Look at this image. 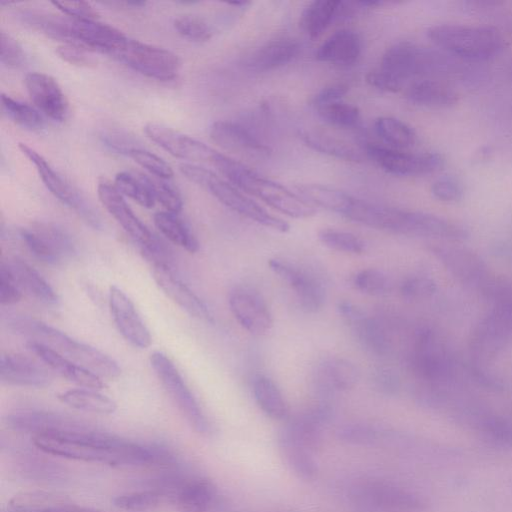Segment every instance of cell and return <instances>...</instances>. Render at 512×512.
<instances>
[{
	"label": "cell",
	"mask_w": 512,
	"mask_h": 512,
	"mask_svg": "<svg viewBox=\"0 0 512 512\" xmlns=\"http://www.w3.org/2000/svg\"><path fill=\"white\" fill-rule=\"evenodd\" d=\"M32 441L46 454L115 467L151 466L173 461V455L161 445L125 439L86 424L36 434Z\"/></svg>",
	"instance_id": "obj_1"
},
{
	"label": "cell",
	"mask_w": 512,
	"mask_h": 512,
	"mask_svg": "<svg viewBox=\"0 0 512 512\" xmlns=\"http://www.w3.org/2000/svg\"><path fill=\"white\" fill-rule=\"evenodd\" d=\"M453 69L450 56L402 41L384 52L379 66L367 73L366 82L385 92H398L414 80L449 74Z\"/></svg>",
	"instance_id": "obj_2"
},
{
	"label": "cell",
	"mask_w": 512,
	"mask_h": 512,
	"mask_svg": "<svg viewBox=\"0 0 512 512\" xmlns=\"http://www.w3.org/2000/svg\"><path fill=\"white\" fill-rule=\"evenodd\" d=\"M8 328L29 341L41 343L67 359L87 368L100 377L117 378L121 369L118 363L98 349L73 339L64 332L30 317H13Z\"/></svg>",
	"instance_id": "obj_3"
},
{
	"label": "cell",
	"mask_w": 512,
	"mask_h": 512,
	"mask_svg": "<svg viewBox=\"0 0 512 512\" xmlns=\"http://www.w3.org/2000/svg\"><path fill=\"white\" fill-rule=\"evenodd\" d=\"M427 36L446 54L472 62L494 58L504 48L501 32L492 26L439 24Z\"/></svg>",
	"instance_id": "obj_4"
},
{
	"label": "cell",
	"mask_w": 512,
	"mask_h": 512,
	"mask_svg": "<svg viewBox=\"0 0 512 512\" xmlns=\"http://www.w3.org/2000/svg\"><path fill=\"white\" fill-rule=\"evenodd\" d=\"M179 169L188 180L206 189L219 202L234 212L279 232H287L290 229L285 220L269 213L213 171L194 163H182L179 165Z\"/></svg>",
	"instance_id": "obj_5"
},
{
	"label": "cell",
	"mask_w": 512,
	"mask_h": 512,
	"mask_svg": "<svg viewBox=\"0 0 512 512\" xmlns=\"http://www.w3.org/2000/svg\"><path fill=\"white\" fill-rule=\"evenodd\" d=\"M236 188L252 194L277 211L296 219L316 213L315 206L286 186L266 178L244 165L232 180Z\"/></svg>",
	"instance_id": "obj_6"
},
{
	"label": "cell",
	"mask_w": 512,
	"mask_h": 512,
	"mask_svg": "<svg viewBox=\"0 0 512 512\" xmlns=\"http://www.w3.org/2000/svg\"><path fill=\"white\" fill-rule=\"evenodd\" d=\"M150 364L161 385L191 427L200 434H210L212 425L209 419L170 358L162 352H154L150 356Z\"/></svg>",
	"instance_id": "obj_7"
},
{
	"label": "cell",
	"mask_w": 512,
	"mask_h": 512,
	"mask_svg": "<svg viewBox=\"0 0 512 512\" xmlns=\"http://www.w3.org/2000/svg\"><path fill=\"white\" fill-rule=\"evenodd\" d=\"M19 149L35 166L42 182L57 199L73 210L87 225L95 230L102 229L100 215L75 186L30 146L19 143Z\"/></svg>",
	"instance_id": "obj_8"
},
{
	"label": "cell",
	"mask_w": 512,
	"mask_h": 512,
	"mask_svg": "<svg viewBox=\"0 0 512 512\" xmlns=\"http://www.w3.org/2000/svg\"><path fill=\"white\" fill-rule=\"evenodd\" d=\"M112 56L134 71L161 81L174 79L181 67L180 58L174 52L129 38Z\"/></svg>",
	"instance_id": "obj_9"
},
{
	"label": "cell",
	"mask_w": 512,
	"mask_h": 512,
	"mask_svg": "<svg viewBox=\"0 0 512 512\" xmlns=\"http://www.w3.org/2000/svg\"><path fill=\"white\" fill-rule=\"evenodd\" d=\"M364 149L376 165L396 176L426 175L439 170L444 164L442 155L434 152L412 153L378 143H367Z\"/></svg>",
	"instance_id": "obj_10"
},
{
	"label": "cell",
	"mask_w": 512,
	"mask_h": 512,
	"mask_svg": "<svg viewBox=\"0 0 512 512\" xmlns=\"http://www.w3.org/2000/svg\"><path fill=\"white\" fill-rule=\"evenodd\" d=\"M20 237L29 251L47 264H61L75 254L70 234L54 223H33L20 231Z\"/></svg>",
	"instance_id": "obj_11"
},
{
	"label": "cell",
	"mask_w": 512,
	"mask_h": 512,
	"mask_svg": "<svg viewBox=\"0 0 512 512\" xmlns=\"http://www.w3.org/2000/svg\"><path fill=\"white\" fill-rule=\"evenodd\" d=\"M411 367L418 378L440 383L453 375V362L438 336L431 330H421L414 343Z\"/></svg>",
	"instance_id": "obj_12"
},
{
	"label": "cell",
	"mask_w": 512,
	"mask_h": 512,
	"mask_svg": "<svg viewBox=\"0 0 512 512\" xmlns=\"http://www.w3.org/2000/svg\"><path fill=\"white\" fill-rule=\"evenodd\" d=\"M353 501L375 512H412L421 509L422 502L414 494L383 481H367L356 485Z\"/></svg>",
	"instance_id": "obj_13"
},
{
	"label": "cell",
	"mask_w": 512,
	"mask_h": 512,
	"mask_svg": "<svg viewBox=\"0 0 512 512\" xmlns=\"http://www.w3.org/2000/svg\"><path fill=\"white\" fill-rule=\"evenodd\" d=\"M157 490L182 512H208L218 498L214 484L202 477H171Z\"/></svg>",
	"instance_id": "obj_14"
},
{
	"label": "cell",
	"mask_w": 512,
	"mask_h": 512,
	"mask_svg": "<svg viewBox=\"0 0 512 512\" xmlns=\"http://www.w3.org/2000/svg\"><path fill=\"white\" fill-rule=\"evenodd\" d=\"M97 191L102 205L133 241L139 245L140 251L154 248L161 242L135 215L114 183L106 178H101L98 181Z\"/></svg>",
	"instance_id": "obj_15"
},
{
	"label": "cell",
	"mask_w": 512,
	"mask_h": 512,
	"mask_svg": "<svg viewBox=\"0 0 512 512\" xmlns=\"http://www.w3.org/2000/svg\"><path fill=\"white\" fill-rule=\"evenodd\" d=\"M268 265L284 283L294 290L303 311L315 313L322 309L326 301V290L320 279L283 259L271 258Z\"/></svg>",
	"instance_id": "obj_16"
},
{
	"label": "cell",
	"mask_w": 512,
	"mask_h": 512,
	"mask_svg": "<svg viewBox=\"0 0 512 512\" xmlns=\"http://www.w3.org/2000/svg\"><path fill=\"white\" fill-rule=\"evenodd\" d=\"M229 307L238 323L254 336L266 335L273 317L264 298L251 287L240 286L231 291Z\"/></svg>",
	"instance_id": "obj_17"
},
{
	"label": "cell",
	"mask_w": 512,
	"mask_h": 512,
	"mask_svg": "<svg viewBox=\"0 0 512 512\" xmlns=\"http://www.w3.org/2000/svg\"><path fill=\"white\" fill-rule=\"evenodd\" d=\"M147 137L174 157L211 163L216 152L205 143L159 123H147L144 127Z\"/></svg>",
	"instance_id": "obj_18"
},
{
	"label": "cell",
	"mask_w": 512,
	"mask_h": 512,
	"mask_svg": "<svg viewBox=\"0 0 512 512\" xmlns=\"http://www.w3.org/2000/svg\"><path fill=\"white\" fill-rule=\"evenodd\" d=\"M109 308L118 331L127 342L140 349H146L151 345L149 329L133 302L117 286H111L109 289Z\"/></svg>",
	"instance_id": "obj_19"
},
{
	"label": "cell",
	"mask_w": 512,
	"mask_h": 512,
	"mask_svg": "<svg viewBox=\"0 0 512 512\" xmlns=\"http://www.w3.org/2000/svg\"><path fill=\"white\" fill-rule=\"evenodd\" d=\"M431 251L464 284L482 290L492 278L484 261L468 249L433 246Z\"/></svg>",
	"instance_id": "obj_20"
},
{
	"label": "cell",
	"mask_w": 512,
	"mask_h": 512,
	"mask_svg": "<svg viewBox=\"0 0 512 512\" xmlns=\"http://www.w3.org/2000/svg\"><path fill=\"white\" fill-rule=\"evenodd\" d=\"M512 337V319L492 310L475 328L470 340L474 356L486 360L495 356Z\"/></svg>",
	"instance_id": "obj_21"
},
{
	"label": "cell",
	"mask_w": 512,
	"mask_h": 512,
	"mask_svg": "<svg viewBox=\"0 0 512 512\" xmlns=\"http://www.w3.org/2000/svg\"><path fill=\"white\" fill-rule=\"evenodd\" d=\"M27 92L44 115L55 121H63L68 115L69 105L58 82L50 75L32 72L25 77Z\"/></svg>",
	"instance_id": "obj_22"
},
{
	"label": "cell",
	"mask_w": 512,
	"mask_h": 512,
	"mask_svg": "<svg viewBox=\"0 0 512 512\" xmlns=\"http://www.w3.org/2000/svg\"><path fill=\"white\" fill-rule=\"evenodd\" d=\"M153 278L167 297L188 314L206 322L214 321L207 305L182 282L172 266H153Z\"/></svg>",
	"instance_id": "obj_23"
},
{
	"label": "cell",
	"mask_w": 512,
	"mask_h": 512,
	"mask_svg": "<svg viewBox=\"0 0 512 512\" xmlns=\"http://www.w3.org/2000/svg\"><path fill=\"white\" fill-rule=\"evenodd\" d=\"M210 137L223 149L251 157L268 154L269 148L243 124L234 121H216L210 127Z\"/></svg>",
	"instance_id": "obj_24"
},
{
	"label": "cell",
	"mask_w": 512,
	"mask_h": 512,
	"mask_svg": "<svg viewBox=\"0 0 512 512\" xmlns=\"http://www.w3.org/2000/svg\"><path fill=\"white\" fill-rule=\"evenodd\" d=\"M360 378L357 366L341 357L321 361L314 372V384L321 395L348 391L354 388Z\"/></svg>",
	"instance_id": "obj_25"
},
{
	"label": "cell",
	"mask_w": 512,
	"mask_h": 512,
	"mask_svg": "<svg viewBox=\"0 0 512 512\" xmlns=\"http://www.w3.org/2000/svg\"><path fill=\"white\" fill-rule=\"evenodd\" d=\"M26 347L52 370L78 386L94 390L105 386L100 376L41 343L28 341Z\"/></svg>",
	"instance_id": "obj_26"
},
{
	"label": "cell",
	"mask_w": 512,
	"mask_h": 512,
	"mask_svg": "<svg viewBox=\"0 0 512 512\" xmlns=\"http://www.w3.org/2000/svg\"><path fill=\"white\" fill-rule=\"evenodd\" d=\"M0 379L8 385L42 388L51 383L52 376L27 356L4 354L0 360Z\"/></svg>",
	"instance_id": "obj_27"
},
{
	"label": "cell",
	"mask_w": 512,
	"mask_h": 512,
	"mask_svg": "<svg viewBox=\"0 0 512 512\" xmlns=\"http://www.w3.org/2000/svg\"><path fill=\"white\" fill-rule=\"evenodd\" d=\"M405 94L413 104L428 108H449L459 99L449 84L437 78L414 80L406 87Z\"/></svg>",
	"instance_id": "obj_28"
},
{
	"label": "cell",
	"mask_w": 512,
	"mask_h": 512,
	"mask_svg": "<svg viewBox=\"0 0 512 512\" xmlns=\"http://www.w3.org/2000/svg\"><path fill=\"white\" fill-rule=\"evenodd\" d=\"M300 51L301 45L294 39L273 40L253 52L245 66L254 72L275 70L293 61Z\"/></svg>",
	"instance_id": "obj_29"
},
{
	"label": "cell",
	"mask_w": 512,
	"mask_h": 512,
	"mask_svg": "<svg viewBox=\"0 0 512 512\" xmlns=\"http://www.w3.org/2000/svg\"><path fill=\"white\" fill-rule=\"evenodd\" d=\"M361 48V39L356 32L341 29L330 35L318 47L315 56L321 62L347 66L357 61Z\"/></svg>",
	"instance_id": "obj_30"
},
{
	"label": "cell",
	"mask_w": 512,
	"mask_h": 512,
	"mask_svg": "<svg viewBox=\"0 0 512 512\" xmlns=\"http://www.w3.org/2000/svg\"><path fill=\"white\" fill-rule=\"evenodd\" d=\"M7 425L14 430L33 433L76 428L84 423L64 415L46 411H20L7 416Z\"/></svg>",
	"instance_id": "obj_31"
},
{
	"label": "cell",
	"mask_w": 512,
	"mask_h": 512,
	"mask_svg": "<svg viewBox=\"0 0 512 512\" xmlns=\"http://www.w3.org/2000/svg\"><path fill=\"white\" fill-rule=\"evenodd\" d=\"M3 263L12 274L22 292H26L44 304H57V294L50 284L33 267L18 257H13Z\"/></svg>",
	"instance_id": "obj_32"
},
{
	"label": "cell",
	"mask_w": 512,
	"mask_h": 512,
	"mask_svg": "<svg viewBox=\"0 0 512 512\" xmlns=\"http://www.w3.org/2000/svg\"><path fill=\"white\" fill-rule=\"evenodd\" d=\"M341 17H344L343 1L315 0L303 10L300 16V26L307 36L316 39Z\"/></svg>",
	"instance_id": "obj_33"
},
{
	"label": "cell",
	"mask_w": 512,
	"mask_h": 512,
	"mask_svg": "<svg viewBox=\"0 0 512 512\" xmlns=\"http://www.w3.org/2000/svg\"><path fill=\"white\" fill-rule=\"evenodd\" d=\"M4 512H102L96 509L44 494H24L14 497Z\"/></svg>",
	"instance_id": "obj_34"
},
{
	"label": "cell",
	"mask_w": 512,
	"mask_h": 512,
	"mask_svg": "<svg viewBox=\"0 0 512 512\" xmlns=\"http://www.w3.org/2000/svg\"><path fill=\"white\" fill-rule=\"evenodd\" d=\"M348 326L360 345L369 353L384 356L390 350V340L385 327L375 318L363 312Z\"/></svg>",
	"instance_id": "obj_35"
},
{
	"label": "cell",
	"mask_w": 512,
	"mask_h": 512,
	"mask_svg": "<svg viewBox=\"0 0 512 512\" xmlns=\"http://www.w3.org/2000/svg\"><path fill=\"white\" fill-rule=\"evenodd\" d=\"M252 392L256 403L267 416L274 420L289 418V406L272 379L257 375L253 379Z\"/></svg>",
	"instance_id": "obj_36"
},
{
	"label": "cell",
	"mask_w": 512,
	"mask_h": 512,
	"mask_svg": "<svg viewBox=\"0 0 512 512\" xmlns=\"http://www.w3.org/2000/svg\"><path fill=\"white\" fill-rule=\"evenodd\" d=\"M296 190L306 201L313 206H319L329 211L345 214L353 196L330 186L321 184H298Z\"/></svg>",
	"instance_id": "obj_37"
},
{
	"label": "cell",
	"mask_w": 512,
	"mask_h": 512,
	"mask_svg": "<svg viewBox=\"0 0 512 512\" xmlns=\"http://www.w3.org/2000/svg\"><path fill=\"white\" fill-rule=\"evenodd\" d=\"M116 189L145 208L156 203L153 178L136 171H121L114 178Z\"/></svg>",
	"instance_id": "obj_38"
},
{
	"label": "cell",
	"mask_w": 512,
	"mask_h": 512,
	"mask_svg": "<svg viewBox=\"0 0 512 512\" xmlns=\"http://www.w3.org/2000/svg\"><path fill=\"white\" fill-rule=\"evenodd\" d=\"M58 399L71 408L95 414L108 415L117 409L112 398L94 389H70L59 393Z\"/></svg>",
	"instance_id": "obj_39"
},
{
	"label": "cell",
	"mask_w": 512,
	"mask_h": 512,
	"mask_svg": "<svg viewBox=\"0 0 512 512\" xmlns=\"http://www.w3.org/2000/svg\"><path fill=\"white\" fill-rule=\"evenodd\" d=\"M279 448L285 461L299 478L311 480L318 472L314 452L282 434H279Z\"/></svg>",
	"instance_id": "obj_40"
},
{
	"label": "cell",
	"mask_w": 512,
	"mask_h": 512,
	"mask_svg": "<svg viewBox=\"0 0 512 512\" xmlns=\"http://www.w3.org/2000/svg\"><path fill=\"white\" fill-rule=\"evenodd\" d=\"M158 230L172 243L189 253L199 250V242L190 227L176 213L161 211L154 215Z\"/></svg>",
	"instance_id": "obj_41"
},
{
	"label": "cell",
	"mask_w": 512,
	"mask_h": 512,
	"mask_svg": "<svg viewBox=\"0 0 512 512\" xmlns=\"http://www.w3.org/2000/svg\"><path fill=\"white\" fill-rule=\"evenodd\" d=\"M374 131L385 146L407 150L414 146L416 134L404 121L390 116H382L374 121Z\"/></svg>",
	"instance_id": "obj_42"
},
{
	"label": "cell",
	"mask_w": 512,
	"mask_h": 512,
	"mask_svg": "<svg viewBox=\"0 0 512 512\" xmlns=\"http://www.w3.org/2000/svg\"><path fill=\"white\" fill-rule=\"evenodd\" d=\"M301 138L307 146L320 153L345 161L359 162L362 160L360 151L333 136L315 131H302Z\"/></svg>",
	"instance_id": "obj_43"
},
{
	"label": "cell",
	"mask_w": 512,
	"mask_h": 512,
	"mask_svg": "<svg viewBox=\"0 0 512 512\" xmlns=\"http://www.w3.org/2000/svg\"><path fill=\"white\" fill-rule=\"evenodd\" d=\"M3 113L18 126L35 131L44 126V120L37 109L8 95H1Z\"/></svg>",
	"instance_id": "obj_44"
},
{
	"label": "cell",
	"mask_w": 512,
	"mask_h": 512,
	"mask_svg": "<svg viewBox=\"0 0 512 512\" xmlns=\"http://www.w3.org/2000/svg\"><path fill=\"white\" fill-rule=\"evenodd\" d=\"M315 109L324 122L338 128H354L360 122L359 109L342 100L321 105Z\"/></svg>",
	"instance_id": "obj_45"
},
{
	"label": "cell",
	"mask_w": 512,
	"mask_h": 512,
	"mask_svg": "<svg viewBox=\"0 0 512 512\" xmlns=\"http://www.w3.org/2000/svg\"><path fill=\"white\" fill-rule=\"evenodd\" d=\"M319 241L327 248L347 254H362L366 250L365 242L357 235L337 230L322 229L318 232Z\"/></svg>",
	"instance_id": "obj_46"
},
{
	"label": "cell",
	"mask_w": 512,
	"mask_h": 512,
	"mask_svg": "<svg viewBox=\"0 0 512 512\" xmlns=\"http://www.w3.org/2000/svg\"><path fill=\"white\" fill-rule=\"evenodd\" d=\"M164 499L157 489L132 491L113 498V505L130 512H145L156 508Z\"/></svg>",
	"instance_id": "obj_47"
},
{
	"label": "cell",
	"mask_w": 512,
	"mask_h": 512,
	"mask_svg": "<svg viewBox=\"0 0 512 512\" xmlns=\"http://www.w3.org/2000/svg\"><path fill=\"white\" fill-rule=\"evenodd\" d=\"M351 283L356 290L370 296H382L391 290L388 276L376 268L358 271L352 277Z\"/></svg>",
	"instance_id": "obj_48"
},
{
	"label": "cell",
	"mask_w": 512,
	"mask_h": 512,
	"mask_svg": "<svg viewBox=\"0 0 512 512\" xmlns=\"http://www.w3.org/2000/svg\"><path fill=\"white\" fill-rule=\"evenodd\" d=\"M176 31L184 38L204 42L211 38L212 30L205 20L198 16L184 14L174 19Z\"/></svg>",
	"instance_id": "obj_49"
},
{
	"label": "cell",
	"mask_w": 512,
	"mask_h": 512,
	"mask_svg": "<svg viewBox=\"0 0 512 512\" xmlns=\"http://www.w3.org/2000/svg\"><path fill=\"white\" fill-rule=\"evenodd\" d=\"M128 156L157 178L169 180L173 176V170L167 162L141 146L133 148Z\"/></svg>",
	"instance_id": "obj_50"
},
{
	"label": "cell",
	"mask_w": 512,
	"mask_h": 512,
	"mask_svg": "<svg viewBox=\"0 0 512 512\" xmlns=\"http://www.w3.org/2000/svg\"><path fill=\"white\" fill-rule=\"evenodd\" d=\"M156 202L168 212L178 214L183 207V201L178 189L167 179H153Z\"/></svg>",
	"instance_id": "obj_51"
},
{
	"label": "cell",
	"mask_w": 512,
	"mask_h": 512,
	"mask_svg": "<svg viewBox=\"0 0 512 512\" xmlns=\"http://www.w3.org/2000/svg\"><path fill=\"white\" fill-rule=\"evenodd\" d=\"M370 381L378 393L386 396L395 395L400 389L398 374L387 366L376 367L371 373Z\"/></svg>",
	"instance_id": "obj_52"
},
{
	"label": "cell",
	"mask_w": 512,
	"mask_h": 512,
	"mask_svg": "<svg viewBox=\"0 0 512 512\" xmlns=\"http://www.w3.org/2000/svg\"><path fill=\"white\" fill-rule=\"evenodd\" d=\"M436 290L435 283L425 276H412L400 285V293L407 300H419L431 296Z\"/></svg>",
	"instance_id": "obj_53"
},
{
	"label": "cell",
	"mask_w": 512,
	"mask_h": 512,
	"mask_svg": "<svg viewBox=\"0 0 512 512\" xmlns=\"http://www.w3.org/2000/svg\"><path fill=\"white\" fill-rule=\"evenodd\" d=\"M0 47V59L4 66L17 68L23 64L25 56L21 45L4 31L0 33Z\"/></svg>",
	"instance_id": "obj_54"
},
{
	"label": "cell",
	"mask_w": 512,
	"mask_h": 512,
	"mask_svg": "<svg viewBox=\"0 0 512 512\" xmlns=\"http://www.w3.org/2000/svg\"><path fill=\"white\" fill-rule=\"evenodd\" d=\"M432 195L443 202H456L463 197L462 184L452 176H444L431 186Z\"/></svg>",
	"instance_id": "obj_55"
},
{
	"label": "cell",
	"mask_w": 512,
	"mask_h": 512,
	"mask_svg": "<svg viewBox=\"0 0 512 512\" xmlns=\"http://www.w3.org/2000/svg\"><path fill=\"white\" fill-rule=\"evenodd\" d=\"M52 4L66 16L78 20H98L96 9L85 1H53Z\"/></svg>",
	"instance_id": "obj_56"
},
{
	"label": "cell",
	"mask_w": 512,
	"mask_h": 512,
	"mask_svg": "<svg viewBox=\"0 0 512 512\" xmlns=\"http://www.w3.org/2000/svg\"><path fill=\"white\" fill-rule=\"evenodd\" d=\"M100 138L109 150L127 156L133 148L139 146L135 139L123 131L108 130L103 132Z\"/></svg>",
	"instance_id": "obj_57"
},
{
	"label": "cell",
	"mask_w": 512,
	"mask_h": 512,
	"mask_svg": "<svg viewBox=\"0 0 512 512\" xmlns=\"http://www.w3.org/2000/svg\"><path fill=\"white\" fill-rule=\"evenodd\" d=\"M22 290L17 285L12 274L2 262L0 266V302L2 305H11L20 301Z\"/></svg>",
	"instance_id": "obj_58"
},
{
	"label": "cell",
	"mask_w": 512,
	"mask_h": 512,
	"mask_svg": "<svg viewBox=\"0 0 512 512\" xmlns=\"http://www.w3.org/2000/svg\"><path fill=\"white\" fill-rule=\"evenodd\" d=\"M56 52L64 61L78 67H93L96 65V61L88 54V50L80 46L63 44L57 48Z\"/></svg>",
	"instance_id": "obj_59"
},
{
	"label": "cell",
	"mask_w": 512,
	"mask_h": 512,
	"mask_svg": "<svg viewBox=\"0 0 512 512\" xmlns=\"http://www.w3.org/2000/svg\"><path fill=\"white\" fill-rule=\"evenodd\" d=\"M349 87L344 83L331 84L322 88L313 98L315 107L342 100Z\"/></svg>",
	"instance_id": "obj_60"
}]
</instances>
